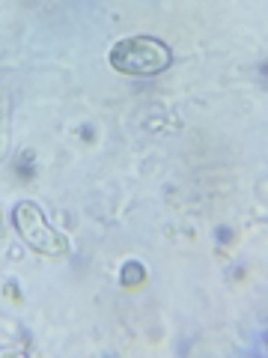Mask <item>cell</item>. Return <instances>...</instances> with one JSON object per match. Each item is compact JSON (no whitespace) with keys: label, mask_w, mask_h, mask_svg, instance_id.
<instances>
[{"label":"cell","mask_w":268,"mask_h":358,"mask_svg":"<svg viewBox=\"0 0 268 358\" xmlns=\"http://www.w3.org/2000/svg\"><path fill=\"white\" fill-rule=\"evenodd\" d=\"M13 221H15L18 236L24 239L36 254L60 257V254L69 251V242H66L60 233L51 227L48 218L42 215V209H39L36 203H30V200H24V203H18V206H15Z\"/></svg>","instance_id":"cell-2"},{"label":"cell","mask_w":268,"mask_h":358,"mask_svg":"<svg viewBox=\"0 0 268 358\" xmlns=\"http://www.w3.org/2000/svg\"><path fill=\"white\" fill-rule=\"evenodd\" d=\"M9 152V99L0 93V162Z\"/></svg>","instance_id":"cell-3"},{"label":"cell","mask_w":268,"mask_h":358,"mask_svg":"<svg viewBox=\"0 0 268 358\" xmlns=\"http://www.w3.org/2000/svg\"><path fill=\"white\" fill-rule=\"evenodd\" d=\"M107 60L122 75L149 78V75L164 72L170 66L173 54L167 48V42H161L158 36H128V39H119L110 48Z\"/></svg>","instance_id":"cell-1"}]
</instances>
